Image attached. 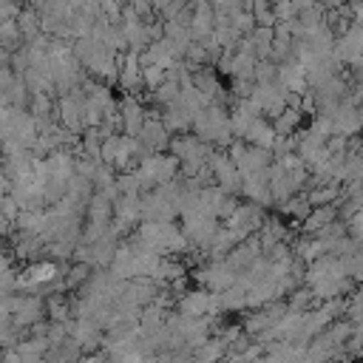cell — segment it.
<instances>
[{
    "label": "cell",
    "instance_id": "1",
    "mask_svg": "<svg viewBox=\"0 0 363 363\" xmlns=\"http://www.w3.org/2000/svg\"><path fill=\"white\" fill-rule=\"evenodd\" d=\"M20 37H23V31H20L17 20H3L0 23V48L3 51H14L17 43H20Z\"/></svg>",
    "mask_w": 363,
    "mask_h": 363
},
{
    "label": "cell",
    "instance_id": "2",
    "mask_svg": "<svg viewBox=\"0 0 363 363\" xmlns=\"http://www.w3.org/2000/svg\"><path fill=\"white\" fill-rule=\"evenodd\" d=\"M34 23H37L34 11H20V14H17V26H20L23 34H34V28H37Z\"/></svg>",
    "mask_w": 363,
    "mask_h": 363
},
{
    "label": "cell",
    "instance_id": "3",
    "mask_svg": "<svg viewBox=\"0 0 363 363\" xmlns=\"http://www.w3.org/2000/svg\"><path fill=\"white\" fill-rule=\"evenodd\" d=\"M20 11H17V0H0V23L3 20H14Z\"/></svg>",
    "mask_w": 363,
    "mask_h": 363
},
{
    "label": "cell",
    "instance_id": "4",
    "mask_svg": "<svg viewBox=\"0 0 363 363\" xmlns=\"http://www.w3.org/2000/svg\"><path fill=\"white\" fill-rule=\"evenodd\" d=\"M0 190H9V176H6L3 167H0Z\"/></svg>",
    "mask_w": 363,
    "mask_h": 363
},
{
    "label": "cell",
    "instance_id": "5",
    "mask_svg": "<svg viewBox=\"0 0 363 363\" xmlns=\"http://www.w3.org/2000/svg\"><path fill=\"white\" fill-rule=\"evenodd\" d=\"M0 51H3V48H0Z\"/></svg>",
    "mask_w": 363,
    "mask_h": 363
}]
</instances>
